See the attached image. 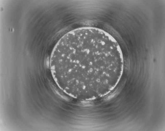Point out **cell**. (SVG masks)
I'll return each mask as SVG.
<instances>
[{"label":"cell","mask_w":165,"mask_h":131,"mask_svg":"<svg viewBox=\"0 0 165 131\" xmlns=\"http://www.w3.org/2000/svg\"><path fill=\"white\" fill-rule=\"evenodd\" d=\"M50 67L57 84L65 94L82 100L98 99L119 83L124 67L116 40L101 29L81 28L64 35L55 47Z\"/></svg>","instance_id":"obj_1"}]
</instances>
